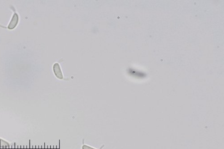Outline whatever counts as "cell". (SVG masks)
Wrapping results in <instances>:
<instances>
[{
  "mask_svg": "<svg viewBox=\"0 0 224 149\" xmlns=\"http://www.w3.org/2000/svg\"><path fill=\"white\" fill-rule=\"evenodd\" d=\"M82 149H96L94 148H92V147H90V146H88L87 145H84L82 146Z\"/></svg>",
  "mask_w": 224,
  "mask_h": 149,
  "instance_id": "277c9868",
  "label": "cell"
},
{
  "mask_svg": "<svg viewBox=\"0 0 224 149\" xmlns=\"http://www.w3.org/2000/svg\"><path fill=\"white\" fill-rule=\"evenodd\" d=\"M9 146V144L7 141L0 138V147L7 148H8Z\"/></svg>",
  "mask_w": 224,
  "mask_h": 149,
  "instance_id": "3957f363",
  "label": "cell"
},
{
  "mask_svg": "<svg viewBox=\"0 0 224 149\" xmlns=\"http://www.w3.org/2000/svg\"><path fill=\"white\" fill-rule=\"evenodd\" d=\"M18 22V15L16 13H15L11 19V21L10 23L9 24L8 28L9 29L12 30L15 28L16 26L17 25V23Z\"/></svg>",
  "mask_w": 224,
  "mask_h": 149,
  "instance_id": "7a4b0ae2",
  "label": "cell"
},
{
  "mask_svg": "<svg viewBox=\"0 0 224 149\" xmlns=\"http://www.w3.org/2000/svg\"><path fill=\"white\" fill-rule=\"evenodd\" d=\"M53 72L56 77L59 79H63V76L61 70L60 65L58 63H55L53 65Z\"/></svg>",
  "mask_w": 224,
  "mask_h": 149,
  "instance_id": "6da1fadb",
  "label": "cell"
}]
</instances>
